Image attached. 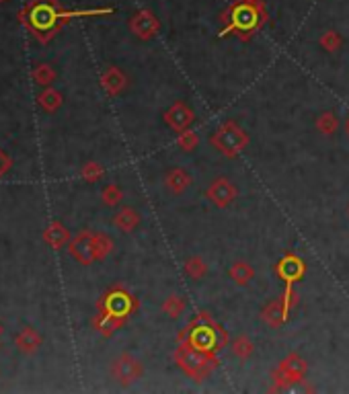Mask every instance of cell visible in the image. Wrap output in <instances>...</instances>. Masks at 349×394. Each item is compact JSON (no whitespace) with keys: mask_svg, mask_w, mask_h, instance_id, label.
<instances>
[{"mask_svg":"<svg viewBox=\"0 0 349 394\" xmlns=\"http://www.w3.org/2000/svg\"><path fill=\"white\" fill-rule=\"evenodd\" d=\"M111 8H95V10H66L58 0H31L21 19L27 29L43 43H47L70 19L76 17H93V14H109Z\"/></svg>","mask_w":349,"mask_h":394,"instance_id":"cell-1","label":"cell"},{"mask_svg":"<svg viewBox=\"0 0 349 394\" xmlns=\"http://www.w3.org/2000/svg\"><path fill=\"white\" fill-rule=\"evenodd\" d=\"M267 19L263 0H234L220 14V37L234 33L240 41H249L267 23Z\"/></svg>","mask_w":349,"mask_h":394,"instance_id":"cell-2","label":"cell"},{"mask_svg":"<svg viewBox=\"0 0 349 394\" xmlns=\"http://www.w3.org/2000/svg\"><path fill=\"white\" fill-rule=\"evenodd\" d=\"M179 343H189L191 347L207 353H216L228 343V333L222 325H218L210 312L201 310L197 316L179 333Z\"/></svg>","mask_w":349,"mask_h":394,"instance_id":"cell-3","label":"cell"},{"mask_svg":"<svg viewBox=\"0 0 349 394\" xmlns=\"http://www.w3.org/2000/svg\"><path fill=\"white\" fill-rule=\"evenodd\" d=\"M173 358L174 364L179 366V370L185 372L195 382H201L203 378H207L220 364L216 353L199 351V349L191 347L189 343H179V347L174 349Z\"/></svg>","mask_w":349,"mask_h":394,"instance_id":"cell-4","label":"cell"},{"mask_svg":"<svg viewBox=\"0 0 349 394\" xmlns=\"http://www.w3.org/2000/svg\"><path fill=\"white\" fill-rule=\"evenodd\" d=\"M210 144L226 158H234L249 146V133L236 122L228 120L210 135Z\"/></svg>","mask_w":349,"mask_h":394,"instance_id":"cell-5","label":"cell"},{"mask_svg":"<svg viewBox=\"0 0 349 394\" xmlns=\"http://www.w3.org/2000/svg\"><path fill=\"white\" fill-rule=\"evenodd\" d=\"M308 364L298 355V353H290L286 360L280 362V366L273 372V391H286L294 384L304 382Z\"/></svg>","mask_w":349,"mask_h":394,"instance_id":"cell-6","label":"cell"},{"mask_svg":"<svg viewBox=\"0 0 349 394\" xmlns=\"http://www.w3.org/2000/svg\"><path fill=\"white\" fill-rule=\"evenodd\" d=\"M99 310L109 314V316L128 320V316L138 310V300L126 287L117 285V287H111L103 296V300L99 302Z\"/></svg>","mask_w":349,"mask_h":394,"instance_id":"cell-7","label":"cell"},{"mask_svg":"<svg viewBox=\"0 0 349 394\" xmlns=\"http://www.w3.org/2000/svg\"><path fill=\"white\" fill-rule=\"evenodd\" d=\"M205 197L210 199L212 206L224 210V208H228V206L234 204V199L238 197V189H236V185H234L230 179H226V177H216V179L207 185Z\"/></svg>","mask_w":349,"mask_h":394,"instance_id":"cell-8","label":"cell"},{"mask_svg":"<svg viewBox=\"0 0 349 394\" xmlns=\"http://www.w3.org/2000/svg\"><path fill=\"white\" fill-rule=\"evenodd\" d=\"M111 374H113V378H115L122 386H130L132 382H136V380L142 378L144 368H142L140 360H136L134 355L122 353V355L113 362Z\"/></svg>","mask_w":349,"mask_h":394,"instance_id":"cell-9","label":"cell"},{"mask_svg":"<svg viewBox=\"0 0 349 394\" xmlns=\"http://www.w3.org/2000/svg\"><path fill=\"white\" fill-rule=\"evenodd\" d=\"M130 31H132L138 39L148 41V39H153V37L159 35V31H161V21H159V17H157L153 10L142 8V10H138V12L130 19Z\"/></svg>","mask_w":349,"mask_h":394,"instance_id":"cell-10","label":"cell"},{"mask_svg":"<svg viewBox=\"0 0 349 394\" xmlns=\"http://www.w3.org/2000/svg\"><path fill=\"white\" fill-rule=\"evenodd\" d=\"M70 255L82 265H91L93 261H97V245H95V234L85 230L80 232L76 239L70 241V247H68Z\"/></svg>","mask_w":349,"mask_h":394,"instance_id":"cell-11","label":"cell"},{"mask_svg":"<svg viewBox=\"0 0 349 394\" xmlns=\"http://www.w3.org/2000/svg\"><path fill=\"white\" fill-rule=\"evenodd\" d=\"M193 122H195V113L183 101H174L173 105L165 111V124L177 133L189 130L193 126Z\"/></svg>","mask_w":349,"mask_h":394,"instance_id":"cell-12","label":"cell"},{"mask_svg":"<svg viewBox=\"0 0 349 394\" xmlns=\"http://www.w3.org/2000/svg\"><path fill=\"white\" fill-rule=\"evenodd\" d=\"M275 273L280 275L282 281H286V283H296V281H300V279L304 277V273H306V261H304L302 257L294 255V253H288V255H284V257L278 261Z\"/></svg>","mask_w":349,"mask_h":394,"instance_id":"cell-13","label":"cell"},{"mask_svg":"<svg viewBox=\"0 0 349 394\" xmlns=\"http://www.w3.org/2000/svg\"><path fill=\"white\" fill-rule=\"evenodd\" d=\"M288 318H290V310H288V306H286V302H284L282 296L275 298V300H271V302L261 310V320H263L265 325H269L271 329H280Z\"/></svg>","mask_w":349,"mask_h":394,"instance_id":"cell-14","label":"cell"},{"mask_svg":"<svg viewBox=\"0 0 349 394\" xmlns=\"http://www.w3.org/2000/svg\"><path fill=\"white\" fill-rule=\"evenodd\" d=\"M101 85H103V89H105V93H107L109 97H117V95L128 87V78H126V74H124L120 68L109 66V68H105V72L101 74Z\"/></svg>","mask_w":349,"mask_h":394,"instance_id":"cell-15","label":"cell"},{"mask_svg":"<svg viewBox=\"0 0 349 394\" xmlns=\"http://www.w3.org/2000/svg\"><path fill=\"white\" fill-rule=\"evenodd\" d=\"M191 183H193L191 175H189L185 168H181V166L169 168L167 175H165V187H167L173 195H181L183 191H187V189L191 187Z\"/></svg>","mask_w":349,"mask_h":394,"instance_id":"cell-16","label":"cell"},{"mask_svg":"<svg viewBox=\"0 0 349 394\" xmlns=\"http://www.w3.org/2000/svg\"><path fill=\"white\" fill-rule=\"evenodd\" d=\"M43 241H45L49 247H54V249H62V247H66V245L70 243V232H68V228H66L64 224L52 222V224L45 228V232H43Z\"/></svg>","mask_w":349,"mask_h":394,"instance_id":"cell-17","label":"cell"},{"mask_svg":"<svg viewBox=\"0 0 349 394\" xmlns=\"http://www.w3.org/2000/svg\"><path fill=\"white\" fill-rule=\"evenodd\" d=\"M142 222V216L134 210V208H122L117 212V216L113 218V224L122 230V232H134Z\"/></svg>","mask_w":349,"mask_h":394,"instance_id":"cell-18","label":"cell"},{"mask_svg":"<svg viewBox=\"0 0 349 394\" xmlns=\"http://www.w3.org/2000/svg\"><path fill=\"white\" fill-rule=\"evenodd\" d=\"M14 345L23 351V353H35L39 347H41V337L35 329H23L16 339H14Z\"/></svg>","mask_w":349,"mask_h":394,"instance_id":"cell-19","label":"cell"},{"mask_svg":"<svg viewBox=\"0 0 349 394\" xmlns=\"http://www.w3.org/2000/svg\"><path fill=\"white\" fill-rule=\"evenodd\" d=\"M228 275L236 285H247L249 281L255 279V269L247 261H236L232 263V267L228 269Z\"/></svg>","mask_w":349,"mask_h":394,"instance_id":"cell-20","label":"cell"},{"mask_svg":"<svg viewBox=\"0 0 349 394\" xmlns=\"http://www.w3.org/2000/svg\"><path fill=\"white\" fill-rule=\"evenodd\" d=\"M124 322H126V320L115 318V316H109V314H105V312H99V314L95 316V320H93L95 329H97L103 337H111L120 327H124Z\"/></svg>","mask_w":349,"mask_h":394,"instance_id":"cell-21","label":"cell"},{"mask_svg":"<svg viewBox=\"0 0 349 394\" xmlns=\"http://www.w3.org/2000/svg\"><path fill=\"white\" fill-rule=\"evenodd\" d=\"M317 130L321 131L323 135H333L339 130V118L335 111H323L317 118Z\"/></svg>","mask_w":349,"mask_h":394,"instance_id":"cell-22","label":"cell"},{"mask_svg":"<svg viewBox=\"0 0 349 394\" xmlns=\"http://www.w3.org/2000/svg\"><path fill=\"white\" fill-rule=\"evenodd\" d=\"M183 269H185L187 277H191L195 281H199V279H203L207 275V265L201 257H189L187 261L183 263Z\"/></svg>","mask_w":349,"mask_h":394,"instance_id":"cell-23","label":"cell"},{"mask_svg":"<svg viewBox=\"0 0 349 394\" xmlns=\"http://www.w3.org/2000/svg\"><path fill=\"white\" fill-rule=\"evenodd\" d=\"M37 101H39V105H41L45 111L54 113L56 109H60V105H62L64 99H62V93H58L56 89H49V87H47V89L39 95Z\"/></svg>","mask_w":349,"mask_h":394,"instance_id":"cell-24","label":"cell"},{"mask_svg":"<svg viewBox=\"0 0 349 394\" xmlns=\"http://www.w3.org/2000/svg\"><path fill=\"white\" fill-rule=\"evenodd\" d=\"M253 351H255V345H253V341H251L247 335H240V337H236V339L232 341V353H234L240 362H247V360L253 355Z\"/></svg>","mask_w":349,"mask_h":394,"instance_id":"cell-25","label":"cell"},{"mask_svg":"<svg viewBox=\"0 0 349 394\" xmlns=\"http://www.w3.org/2000/svg\"><path fill=\"white\" fill-rule=\"evenodd\" d=\"M185 308H187V302H185V298H181L179 294L169 296V298L163 302V312H165L169 318H179V316L185 312Z\"/></svg>","mask_w":349,"mask_h":394,"instance_id":"cell-26","label":"cell"},{"mask_svg":"<svg viewBox=\"0 0 349 394\" xmlns=\"http://www.w3.org/2000/svg\"><path fill=\"white\" fill-rule=\"evenodd\" d=\"M319 43H321V47L325 50V52H329V54H335L341 45H344V37L337 33V31H325L323 35H321V39H319Z\"/></svg>","mask_w":349,"mask_h":394,"instance_id":"cell-27","label":"cell"},{"mask_svg":"<svg viewBox=\"0 0 349 394\" xmlns=\"http://www.w3.org/2000/svg\"><path fill=\"white\" fill-rule=\"evenodd\" d=\"M54 78H56V72H54V68L47 66V64H39V66L33 70V80H35L37 85H41V87H49V85L54 83Z\"/></svg>","mask_w":349,"mask_h":394,"instance_id":"cell-28","label":"cell"},{"mask_svg":"<svg viewBox=\"0 0 349 394\" xmlns=\"http://www.w3.org/2000/svg\"><path fill=\"white\" fill-rule=\"evenodd\" d=\"M101 197H103V204H105V206L113 208V206H117V204L124 199V191H122L115 183H109V185L103 189Z\"/></svg>","mask_w":349,"mask_h":394,"instance_id":"cell-29","label":"cell"},{"mask_svg":"<svg viewBox=\"0 0 349 394\" xmlns=\"http://www.w3.org/2000/svg\"><path fill=\"white\" fill-rule=\"evenodd\" d=\"M197 144H199V135L191 130L179 133V138H177V146H179L181 150H185V152H193V150L197 148Z\"/></svg>","mask_w":349,"mask_h":394,"instance_id":"cell-30","label":"cell"},{"mask_svg":"<svg viewBox=\"0 0 349 394\" xmlns=\"http://www.w3.org/2000/svg\"><path fill=\"white\" fill-rule=\"evenodd\" d=\"M103 166L99 164V162H87L82 168H80V177L85 179V181H89V183H97L101 177H103Z\"/></svg>","mask_w":349,"mask_h":394,"instance_id":"cell-31","label":"cell"},{"mask_svg":"<svg viewBox=\"0 0 349 394\" xmlns=\"http://www.w3.org/2000/svg\"><path fill=\"white\" fill-rule=\"evenodd\" d=\"M95 245H97V261H103L113 251V241L107 234H95Z\"/></svg>","mask_w":349,"mask_h":394,"instance_id":"cell-32","label":"cell"},{"mask_svg":"<svg viewBox=\"0 0 349 394\" xmlns=\"http://www.w3.org/2000/svg\"><path fill=\"white\" fill-rule=\"evenodd\" d=\"M10 164H12V160H10V158H8V156L0 150V177H2V175L10 168Z\"/></svg>","mask_w":349,"mask_h":394,"instance_id":"cell-33","label":"cell"},{"mask_svg":"<svg viewBox=\"0 0 349 394\" xmlns=\"http://www.w3.org/2000/svg\"><path fill=\"white\" fill-rule=\"evenodd\" d=\"M346 131H348V135H349V116H348V122H346Z\"/></svg>","mask_w":349,"mask_h":394,"instance_id":"cell-34","label":"cell"},{"mask_svg":"<svg viewBox=\"0 0 349 394\" xmlns=\"http://www.w3.org/2000/svg\"><path fill=\"white\" fill-rule=\"evenodd\" d=\"M0 333H2V327H0Z\"/></svg>","mask_w":349,"mask_h":394,"instance_id":"cell-35","label":"cell"},{"mask_svg":"<svg viewBox=\"0 0 349 394\" xmlns=\"http://www.w3.org/2000/svg\"><path fill=\"white\" fill-rule=\"evenodd\" d=\"M0 2H4V0H0Z\"/></svg>","mask_w":349,"mask_h":394,"instance_id":"cell-36","label":"cell"}]
</instances>
